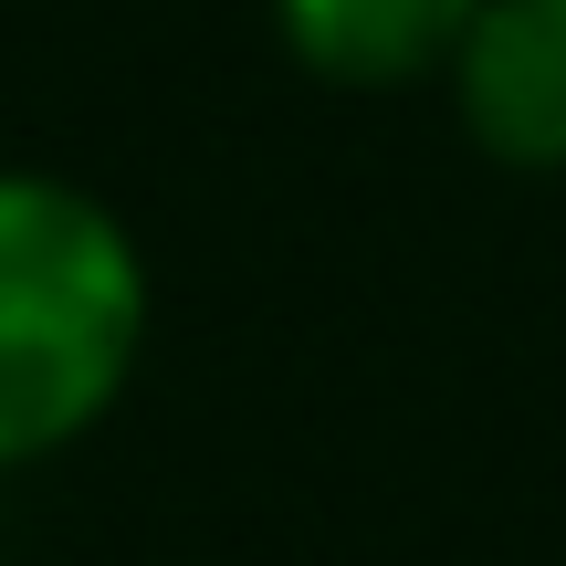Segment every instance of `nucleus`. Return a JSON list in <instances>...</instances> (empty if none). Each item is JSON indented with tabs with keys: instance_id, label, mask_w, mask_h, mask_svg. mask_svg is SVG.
Instances as JSON below:
<instances>
[{
	"instance_id": "nucleus-1",
	"label": "nucleus",
	"mask_w": 566,
	"mask_h": 566,
	"mask_svg": "<svg viewBox=\"0 0 566 566\" xmlns=\"http://www.w3.org/2000/svg\"><path fill=\"white\" fill-rule=\"evenodd\" d=\"M147 346V263L74 179L0 168V472L74 451Z\"/></svg>"
},
{
	"instance_id": "nucleus-3",
	"label": "nucleus",
	"mask_w": 566,
	"mask_h": 566,
	"mask_svg": "<svg viewBox=\"0 0 566 566\" xmlns=\"http://www.w3.org/2000/svg\"><path fill=\"white\" fill-rule=\"evenodd\" d=\"M483 0H273L283 53L325 84H420L451 63Z\"/></svg>"
},
{
	"instance_id": "nucleus-2",
	"label": "nucleus",
	"mask_w": 566,
	"mask_h": 566,
	"mask_svg": "<svg viewBox=\"0 0 566 566\" xmlns=\"http://www.w3.org/2000/svg\"><path fill=\"white\" fill-rule=\"evenodd\" d=\"M441 74L493 168H566V0H483Z\"/></svg>"
}]
</instances>
